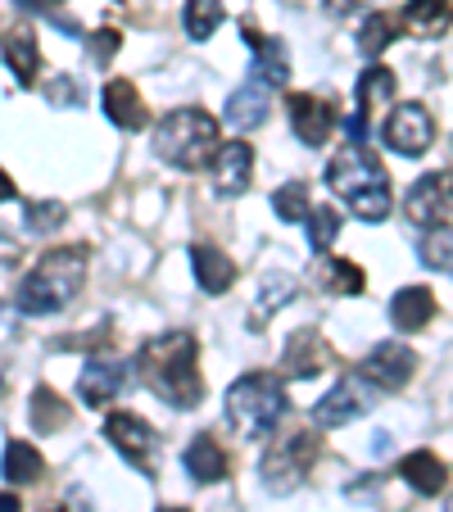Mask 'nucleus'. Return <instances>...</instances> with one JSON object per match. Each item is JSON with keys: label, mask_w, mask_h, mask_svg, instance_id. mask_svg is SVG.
<instances>
[{"label": "nucleus", "mask_w": 453, "mask_h": 512, "mask_svg": "<svg viewBox=\"0 0 453 512\" xmlns=\"http://www.w3.org/2000/svg\"><path fill=\"white\" fill-rule=\"evenodd\" d=\"M422 263H431V268H453V236H449V227H435V232L422 236Z\"/></svg>", "instance_id": "72a5a7b5"}, {"label": "nucleus", "mask_w": 453, "mask_h": 512, "mask_svg": "<svg viewBox=\"0 0 453 512\" xmlns=\"http://www.w3.org/2000/svg\"><path fill=\"white\" fill-rule=\"evenodd\" d=\"M164 512H186V508H164Z\"/></svg>", "instance_id": "79ce46f5"}, {"label": "nucleus", "mask_w": 453, "mask_h": 512, "mask_svg": "<svg viewBox=\"0 0 453 512\" xmlns=\"http://www.w3.org/2000/svg\"><path fill=\"white\" fill-rule=\"evenodd\" d=\"M272 213H277L281 223H304V218H309V186L286 182L277 195H272Z\"/></svg>", "instance_id": "7c9ffc66"}, {"label": "nucleus", "mask_w": 453, "mask_h": 512, "mask_svg": "<svg viewBox=\"0 0 453 512\" xmlns=\"http://www.w3.org/2000/svg\"><path fill=\"white\" fill-rule=\"evenodd\" d=\"M14 195H19V186L10 182V173H5V168H0V204H10Z\"/></svg>", "instance_id": "4c0bfd02"}, {"label": "nucleus", "mask_w": 453, "mask_h": 512, "mask_svg": "<svg viewBox=\"0 0 453 512\" xmlns=\"http://www.w3.org/2000/svg\"><path fill=\"white\" fill-rule=\"evenodd\" d=\"M105 114H109V123L123 127V132H141V127L150 123V109H145L141 91H136L127 78H118L105 87Z\"/></svg>", "instance_id": "dca6fc26"}, {"label": "nucleus", "mask_w": 453, "mask_h": 512, "mask_svg": "<svg viewBox=\"0 0 453 512\" xmlns=\"http://www.w3.org/2000/svg\"><path fill=\"white\" fill-rule=\"evenodd\" d=\"M155 155L173 168H186V173L213 164V155H218V123L204 109H173L155 132Z\"/></svg>", "instance_id": "20e7f679"}, {"label": "nucleus", "mask_w": 453, "mask_h": 512, "mask_svg": "<svg viewBox=\"0 0 453 512\" xmlns=\"http://www.w3.org/2000/svg\"><path fill=\"white\" fill-rule=\"evenodd\" d=\"M227 417H232V426L245 440H263L286 417V386L272 372H245L227 390Z\"/></svg>", "instance_id": "39448f33"}, {"label": "nucleus", "mask_w": 453, "mask_h": 512, "mask_svg": "<svg viewBox=\"0 0 453 512\" xmlns=\"http://www.w3.org/2000/svg\"><path fill=\"white\" fill-rule=\"evenodd\" d=\"M127 381V363H118V358H91L87 368H82V399L87 404H109V399H118V390H123Z\"/></svg>", "instance_id": "f3484780"}, {"label": "nucleus", "mask_w": 453, "mask_h": 512, "mask_svg": "<svg viewBox=\"0 0 453 512\" xmlns=\"http://www.w3.org/2000/svg\"><path fill=\"white\" fill-rule=\"evenodd\" d=\"M64 223V204L55 200H41V204H28V232H55V227Z\"/></svg>", "instance_id": "f704fd0d"}, {"label": "nucleus", "mask_w": 453, "mask_h": 512, "mask_svg": "<svg viewBox=\"0 0 453 512\" xmlns=\"http://www.w3.org/2000/svg\"><path fill=\"white\" fill-rule=\"evenodd\" d=\"M395 28L399 23L390 19V14H367V23H363V32H358V50H363L367 59H376L381 50L395 41Z\"/></svg>", "instance_id": "2f4dec72"}, {"label": "nucleus", "mask_w": 453, "mask_h": 512, "mask_svg": "<svg viewBox=\"0 0 453 512\" xmlns=\"http://www.w3.org/2000/svg\"><path fill=\"white\" fill-rule=\"evenodd\" d=\"M245 41H250V50H254V78H259L263 87H286L290 64H286L281 41L277 37H263V32H254V28H245Z\"/></svg>", "instance_id": "6ab92c4d"}, {"label": "nucleus", "mask_w": 453, "mask_h": 512, "mask_svg": "<svg viewBox=\"0 0 453 512\" xmlns=\"http://www.w3.org/2000/svg\"><path fill=\"white\" fill-rule=\"evenodd\" d=\"M431 318H435V295L426 286L395 290V300H390V322H395L399 331H422V327H431Z\"/></svg>", "instance_id": "a211bd4d"}, {"label": "nucleus", "mask_w": 453, "mask_h": 512, "mask_svg": "<svg viewBox=\"0 0 453 512\" xmlns=\"http://www.w3.org/2000/svg\"><path fill=\"white\" fill-rule=\"evenodd\" d=\"M0 381H5V377H0Z\"/></svg>", "instance_id": "c03bdc74"}, {"label": "nucleus", "mask_w": 453, "mask_h": 512, "mask_svg": "<svg viewBox=\"0 0 453 512\" xmlns=\"http://www.w3.org/2000/svg\"><path fill=\"white\" fill-rule=\"evenodd\" d=\"M390 100H395V73H390L386 64L363 68V78H358V114L349 118V136L363 141L367 118L381 114V109H390Z\"/></svg>", "instance_id": "ddd939ff"}, {"label": "nucleus", "mask_w": 453, "mask_h": 512, "mask_svg": "<svg viewBox=\"0 0 453 512\" xmlns=\"http://www.w3.org/2000/svg\"><path fill=\"white\" fill-rule=\"evenodd\" d=\"M41 472H46V458H41L28 440H10V445H5L0 476H5L10 485H32V481H41Z\"/></svg>", "instance_id": "a878e982"}, {"label": "nucleus", "mask_w": 453, "mask_h": 512, "mask_svg": "<svg viewBox=\"0 0 453 512\" xmlns=\"http://www.w3.org/2000/svg\"><path fill=\"white\" fill-rule=\"evenodd\" d=\"M268 109H272L268 87L254 78V82H245V87L232 91V100H227V123H232L236 132H254V127L268 123Z\"/></svg>", "instance_id": "2eb2a0df"}, {"label": "nucleus", "mask_w": 453, "mask_h": 512, "mask_svg": "<svg viewBox=\"0 0 453 512\" xmlns=\"http://www.w3.org/2000/svg\"><path fill=\"white\" fill-rule=\"evenodd\" d=\"M109 445L136 467V472H155V449H159V435L150 431V422L136 413H109L105 422Z\"/></svg>", "instance_id": "6e6552de"}, {"label": "nucleus", "mask_w": 453, "mask_h": 512, "mask_svg": "<svg viewBox=\"0 0 453 512\" xmlns=\"http://www.w3.org/2000/svg\"><path fill=\"white\" fill-rule=\"evenodd\" d=\"M367 404H372V386H367L363 377H349V381H340V386H331L327 395L313 404V426H318V431L349 426L354 417L367 413Z\"/></svg>", "instance_id": "9d476101"}, {"label": "nucleus", "mask_w": 453, "mask_h": 512, "mask_svg": "<svg viewBox=\"0 0 453 512\" xmlns=\"http://www.w3.org/2000/svg\"><path fill=\"white\" fill-rule=\"evenodd\" d=\"M408 218L426 232L435 227H453V173H426L408 186V200H404Z\"/></svg>", "instance_id": "0eeeda50"}, {"label": "nucleus", "mask_w": 453, "mask_h": 512, "mask_svg": "<svg viewBox=\"0 0 453 512\" xmlns=\"http://www.w3.org/2000/svg\"><path fill=\"white\" fill-rule=\"evenodd\" d=\"M336 236H340V213L336 209H313V218H309V250L313 254H327L331 245H336Z\"/></svg>", "instance_id": "473e14b6"}, {"label": "nucleus", "mask_w": 453, "mask_h": 512, "mask_svg": "<svg viewBox=\"0 0 453 512\" xmlns=\"http://www.w3.org/2000/svg\"><path fill=\"white\" fill-rule=\"evenodd\" d=\"M444 512H453V499H449V508H444Z\"/></svg>", "instance_id": "37998d69"}, {"label": "nucleus", "mask_w": 453, "mask_h": 512, "mask_svg": "<svg viewBox=\"0 0 453 512\" xmlns=\"http://www.w3.org/2000/svg\"><path fill=\"white\" fill-rule=\"evenodd\" d=\"M318 286L331 290V295H363L367 277H363V268H358V263L322 254V263H318Z\"/></svg>", "instance_id": "bb28decb"}, {"label": "nucleus", "mask_w": 453, "mask_h": 512, "mask_svg": "<svg viewBox=\"0 0 453 512\" xmlns=\"http://www.w3.org/2000/svg\"><path fill=\"white\" fill-rule=\"evenodd\" d=\"M327 363H331V349L322 345L318 331H299V336L286 345V372L290 377H318Z\"/></svg>", "instance_id": "5701e85b"}, {"label": "nucleus", "mask_w": 453, "mask_h": 512, "mask_svg": "<svg viewBox=\"0 0 453 512\" xmlns=\"http://www.w3.org/2000/svg\"><path fill=\"white\" fill-rule=\"evenodd\" d=\"M431 141H435V118H431V109L426 105H399L395 114H390V123H386V145L395 150V155H404V159H413V155H426L431 150Z\"/></svg>", "instance_id": "1a4fd4ad"}, {"label": "nucleus", "mask_w": 453, "mask_h": 512, "mask_svg": "<svg viewBox=\"0 0 453 512\" xmlns=\"http://www.w3.org/2000/svg\"><path fill=\"white\" fill-rule=\"evenodd\" d=\"M87 281V250L82 245H68V250H50L41 254V263L19 281L14 290V304L28 318H46V313H59L73 304V295Z\"/></svg>", "instance_id": "f03ea898"}, {"label": "nucleus", "mask_w": 453, "mask_h": 512, "mask_svg": "<svg viewBox=\"0 0 453 512\" xmlns=\"http://www.w3.org/2000/svg\"><path fill=\"white\" fill-rule=\"evenodd\" d=\"M141 381L168 399L173 408H195L204 399V377H200V340L191 331H164V336L145 340L136 354Z\"/></svg>", "instance_id": "f257e3e1"}, {"label": "nucleus", "mask_w": 453, "mask_h": 512, "mask_svg": "<svg viewBox=\"0 0 453 512\" xmlns=\"http://www.w3.org/2000/svg\"><path fill=\"white\" fill-rule=\"evenodd\" d=\"M0 50H5V59H10V68H14V78H19V87H32V82H37V68H41L37 37H32L28 28H19V32H5V41H0Z\"/></svg>", "instance_id": "393cba45"}, {"label": "nucleus", "mask_w": 453, "mask_h": 512, "mask_svg": "<svg viewBox=\"0 0 453 512\" xmlns=\"http://www.w3.org/2000/svg\"><path fill=\"white\" fill-rule=\"evenodd\" d=\"M19 508H23V503H19V494H10V490L0 494V512H19Z\"/></svg>", "instance_id": "ea45409f"}, {"label": "nucleus", "mask_w": 453, "mask_h": 512, "mask_svg": "<svg viewBox=\"0 0 453 512\" xmlns=\"http://www.w3.org/2000/svg\"><path fill=\"white\" fill-rule=\"evenodd\" d=\"M91 50H96V59L105 64V59L118 50V32H96V37H91Z\"/></svg>", "instance_id": "e433bc0d"}, {"label": "nucleus", "mask_w": 453, "mask_h": 512, "mask_svg": "<svg viewBox=\"0 0 453 512\" xmlns=\"http://www.w3.org/2000/svg\"><path fill=\"white\" fill-rule=\"evenodd\" d=\"M290 300H295V277H286V272H272V277H263L259 300H254V322H263L268 313L286 309Z\"/></svg>", "instance_id": "c85d7f7f"}, {"label": "nucleus", "mask_w": 453, "mask_h": 512, "mask_svg": "<svg viewBox=\"0 0 453 512\" xmlns=\"http://www.w3.org/2000/svg\"><path fill=\"white\" fill-rule=\"evenodd\" d=\"M41 512H64V503H46V508H41Z\"/></svg>", "instance_id": "a19ab883"}, {"label": "nucleus", "mask_w": 453, "mask_h": 512, "mask_svg": "<svg viewBox=\"0 0 453 512\" xmlns=\"http://www.w3.org/2000/svg\"><path fill=\"white\" fill-rule=\"evenodd\" d=\"M46 96H50V105H55V109H78V100H82L78 96V82L68 78V73H59V78L50 82Z\"/></svg>", "instance_id": "c9c22d12"}, {"label": "nucleus", "mask_w": 453, "mask_h": 512, "mask_svg": "<svg viewBox=\"0 0 453 512\" xmlns=\"http://www.w3.org/2000/svg\"><path fill=\"white\" fill-rule=\"evenodd\" d=\"M404 23L413 37L422 41H440L453 23V0H408L404 5Z\"/></svg>", "instance_id": "aec40b11"}, {"label": "nucleus", "mask_w": 453, "mask_h": 512, "mask_svg": "<svg viewBox=\"0 0 453 512\" xmlns=\"http://www.w3.org/2000/svg\"><path fill=\"white\" fill-rule=\"evenodd\" d=\"M19 10H28V14H46L50 10V0H14Z\"/></svg>", "instance_id": "58836bf2"}, {"label": "nucleus", "mask_w": 453, "mask_h": 512, "mask_svg": "<svg viewBox=\"0 0 453 512\" xmlns=\"http://www.w3.org/2000/svg\"><path fill=\"white\" fill-rule=\"evenodd\" d=\"M191 268H195V281H200L204 295H222V290L236 281V263L218 250V245H195L191 250Z\"/></svg>", "instance_id": "412c9836"}, {"label": "nucleus", "mask_w": 453, "mask_h": 512, "mask_svg": "<svg viewBox=\"0 0 453 512\" xmlns=\"http://www.w3.org/2000/svg\"><path fill=\"white\" fill-rule=\"evenodd\" d=\"M417 372V354L399 340H386V345H376L363 363V381L372 390H404Z\"/></svg>", "instance_id": "9b49d317"}, {"label": "nucleus", "mask_w": 453, "mask_h": 512, "mask_svg": "<svg viewBox=\"0 0 453 512\" xmlns=\"http://www.w3.org/2000/svg\"><path fill=\"white\" fill-rule=\"evenodd\" d=\"M286 109H290V127H295V136L309 145V150L331 141V132H336V109H331L322 96H304V91H295V96L286 100Z\"/></svg>", "instance_id": "f8f14e48"}, {"label": "nucleus", "mask_w": 453, "mask_h": 512, "mask_svg": "<svg viewBox=\"0 0 453 512\" xmlns=\"http://www.w3.org/2000/svg\"><path fill=\"white\" fill-rule=\"evenodd\" d=\"M318 458V435L309 431H290L281 440H272V449L263 454V485L272 494H290L309 481V467Z\"/></svg>", "instance_id": "423d86ee"}, {"label": "nucleus", "mask_w": 453, "mask_h": 512, "mask_svg": "<svg viewBox=\"0 0 453 512\" xmlns=\"http://www.w3.org/2000/svg\"><path fill=\"white\" fill-rule=\"evenodd\" d=\"M186 472L200 485H213L227 476V454H222V445L213 435H195L191 445H186Z\"/></svg>", "instance_id": "b1692460"}, {"label": "nucleus", "mask_w": 453, "mask_h": 512, "mask_svg": "<svg viewBox=\"0 0 453 512\" xmlns=\"http://www.w3.org/2000/svg\"><path fill=\"white\" fill-rule=\"evenodd\" d=\"M399 476H404V481L413 485L422 499H435V494H444V485H449V472H444V463L431 454V449L408 454L404 463H399Z\"/></svg>", "instance_id": "4be33fe9"}, {"label": "nucleus", "mask_w": 453, "mask_h": 512, "mask_svg": "<svg viewBox=\"0 0 453 512\" xmlns=\"http://www.w3.org/2000/svg\"><path fill=\"white\" fill-rule=\"evenodd\" d=\"M28 417H32V431L50 435V431H59V426H68V404L50 386H37L28 399Z\"/></svg>", "instance_id": "cd10ccee"}, {"label": "nucleus", "mask_w": 453, "mask_h": 512, "mask_svg": "<svg viewBox=\"0 0 453 512\" xmlns=\"http://www.w3.org/2000/svg\"><path fill=\"white\" fill-rule=\"evenodd\" d=\"M254 177V150L245 141H227L218 145V155H213V186L222 195H241Z\"/></svg>", "instance_id": "4468645a"}, {"label": "nucleus", "mask_w": 453, "mask_h": 512, "mask_svg": "<svg viewBox=\"0 0 453 512\" xmlns=\"http://www.w3.org/2000/svg\"><path fill=\"white\" fill-rule=\"evenodd\" d=\"M327 182L336 195H345V204L363 223H381L390 213V177H386V168H381V159L367 155L358 141L345 145L327 164Z\"/></svg>", "instance_id": "7ed1b4c3"}, {"label": "nucleus", "mask_w": 453, "mask_h": 512, "mask_svg": "<svg viewBox=\"0 0 453 512\" xmlns=\"http://www.w3.org/2000/svg\"><path fill=\"white\" fill-rule=\"evenodd\" d=\"M182 23L195 41H209L213 32L222 28V0H186Z\"/></svg>", "instance_id": "c756f323"}]
</instances>
